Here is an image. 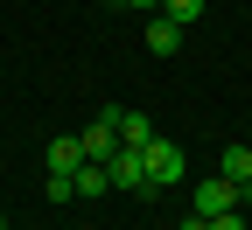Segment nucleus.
<instances>
[{"instance_id":"13","label":"nucleus","mask_w":252,"mask_h":230,"mask_svg":"<svg viewBox=\"0 0 252 230\" xmlns=\"http://www.w3.org/2000/svg\"><path fill=\"white\" fill-rule=\"evenodd\" d=\"M119 7H133V14H161V0H119Z\"/></svg>"},{"instance_id":"5","label":"nucleus","mask_w":252,"mask_h":230,"mask_svg":"<svg viewBox=\"0 0 252 230\" xmlns=\"http://www.w3.org/2000/svg\"><path fill=\"white\" fill-rule=\"evenodd\" d=\"M217 175L238 181V203H252V147H224L217 153Z\"/></svg>"},{"instance_id":"7","label":"nucleus","mask_w":252,"mask_h":230,"mask_svg":"<svg viewBox=\"0 0 252 230\" xmlns=\"http://www.w3.org/2000/svg\"><path fill=\"white\" fill-rule=\"evenodd\" d=\"M42 160H49V175H77V168H84V147H77V133L49 140V153H42Z\"/></svg>"},{"instance_id":"9","label":"nucleus","mask_w":252,"mask_h":230,"mask_svg":"<svg viewBox=\"0 0 252 230\" xmlns=\"http://www.w3.org/2000/svg\"><path fill=\"white\" fill-rule=\"evenodd\" d=\"M70 181H77V203H91V195H105V188H112V175H105V160H84V168H77Z\"/></svg>"},{"instance_id":"14","label":"nucleus","mask_w":252,"mask_h":230,"mask_svg":"<svg viewBox=\"0 0 252 230\" xmlns=\"http://www.w3.org/2000/svg\"><path fill=\"white\" fill-rule=\"evenodd\" d=\"M182 230H210V216H189V223H182Z\"/></svg>"},{"instance_id":"10","label":"nucleus","mask_w":252,"mask_h":230,"mask_svg":"<svg viewBox=\"0 0 252 230\" xmlns=\"http://www.w3.org/2000/svg\"><path fill=\"white\" fill-rule=\"evenodd\" d=\"M203 7H210V0H161V14H168L175 28H189V21H203Z\"/></svg>"},{"instance_id":"6","label":"nucleus","mask_w":252,"mask_h":230,"mask_svg":"<svg viewBox=\"0 0 252 230\" xmlns=\"http://www.w3.org/2000/svg\"><path fill=\"white\" fill-rule=\"evenodd\" d=\"M112 112V126H119V147H147L154 140V119L147 112H126V105H105Z\"/></svg>"},{"instance_id":"1","label":"nucleus","mask_w":252,"mask_h":230,"mask_svg":"<svg viewBox=\"0 0 252 230\" xmlns=\"http://www.w3.org/2000/svg\"><path fill=\"white\" fill-rule=\"evenodd\" d=\"M140 160H147V181H154V188H182V147H175V140L154 133V140L140 147Z\"/></svg>"},{"instance_id":"3","label":"nucleus","mask_w":252,"mask_h":230,"mask_svg":"<svg viewBox=\"0 0 252 230\" xmlns=\"http://www.w3.org/2000/svg\"><path fill=\"white\" fill-rule=\"evenodd\" d=\"M224 209H238V181L203 175V181H196V216H224Z\"/></svg>"},{"instance_id":"2","label":"nucleus","mask_w":252,"mask_h":230,"mask_svg":"<svg viewBox=\"0 0 252 230\" xmlns=\"http://www.w3.org/2000/svg\"><path fill=\"white\" fill-rule=\"evenodd\" d=\"M105 175H112V188H126V195H161L147 181V160H140V147H119L112 160H105Z\"/></svg>"},{"instance_id":"15","label":"nucleus","mask_w":252,"mask_h":230,"mask_svg":"<svg viewBox=\"0 0 252 230\" xmlns=\"http://www.w3.org/2000/svg\"><path fill=\"white\" fill-rule=\"evenodd\" d=\"M0 230H14V223H7V216H0Z\"/></svg>"},{"instance_id":"4","label":"nucleus","mask_w":252,"mask_h":230,"mask_svg":"<svg viewBox=\"0 0 252 230\" xmlns=\"http://www.w3.org/2000/svg\"><path fill=\"white\" fill-rule=\"evenodd\" d=\"M77 147H84V160H112V153H119V126H112V112L91 119L84 133H77Z\"/></svg>"},{"instance_id":"8","label":"nucleus","mask_w":252,"mask_h":230,"mask_svg":"<svg viewBox=\"0 0 252 230\" xmlns=\"http://www.w3.org/2000/svg\"><path fill=\"white\" fill-rule=\"evenodd\" d=\"M147 49H154V56H175V49H182V28H175L168 14H154V21H147Z\"/></svg>"},{"instance_id":"11","label":"nucleus","mask_w":252,"mask_h":230,"mask_svg":"<svg viewBox=\"0 0 252 230\" xmlns=\"http://www.w3.org/2000/svg\"><path fill=\"white\" fill-rule=\"evenodd\" d=\"M42 195H49V203H77V181H70V175H49Z\"/></svg>"},{"instance_id":"12","label":"nucleus","mask_w":252,"mask_h":230,"mask_svg":"<svg viewBox=\"0 0 252 230\" xmlns=\"http://www.w3.org/2000/svg\"><path fill=\"white\" fill-rule=\"evenodd\" d=\"M210 230H245V223H238V209H224V216H210Z\"/></svg>"}]
</instances>
